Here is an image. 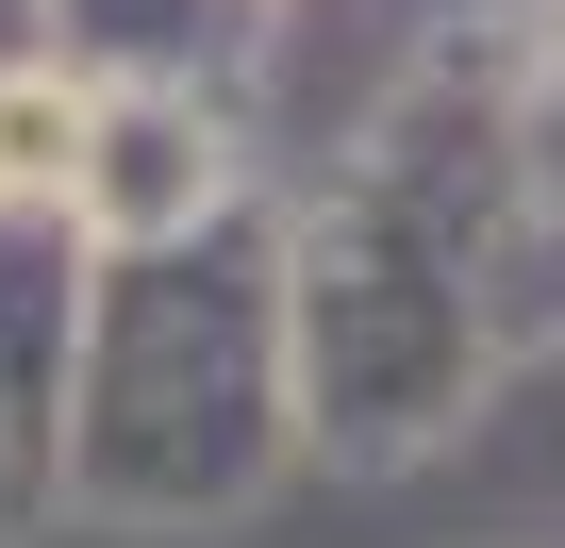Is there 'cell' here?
Wrapping results in <instances>:
<instances>
[{"label":"cell","mask_w":565,"mask_h":548,"mask_svg":"<svg viewBox=\"0 0 565 548\" xmlns=\"http://www.w3.org/2000/svg\"><path fill=\"white\" fill-rule=\"evenodd\" d=\"M84 166V100L67 84H0V200H51Z\"/></svg>","instance_id":"cell-1"}]
</instances>
